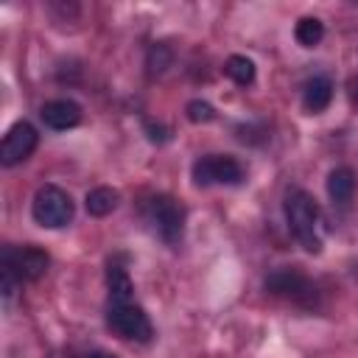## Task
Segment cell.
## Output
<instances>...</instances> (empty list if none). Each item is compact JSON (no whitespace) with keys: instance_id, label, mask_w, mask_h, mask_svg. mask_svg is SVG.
Instances as JSON below:
<instances>
[{"instance_id":"1","label":"cell","mask_w":358,"mask_h":358,"mask_svg":"<svg viewBox=\"0 0 358 358\" xmlns=\"http://www.w3.org/2000/svg\"><path fill=\"white\" fill-rule=\"evenodd\" d=\"M282 210H285V221H288V229H291V235L296 238V243H299L305 252L319 255V252H322V241H319V232H316L319 207H316L313 196L305 193L302 187H288V190H285Z\"/></svg>"},{"instance_id":"2","label":"cell","mask_w":358,"mask_h":358,"mask_svg":"<svg viewBox=\"0 0 358 358\" xmlns=\"http://www.w3.org/2000/svg\"><path fill=\"white\" fill-rule=\"evenodd\" d=\"M73 199L67 190L56 187V185H42L36 193H34V201H31V215L39 227L45 229H59V227H67L73 221Z\"/></svg>"},{"instance_id":"3","label":"cell","mask_w":358,"mask_h":358,"mask_svg":"<svg viewBox=\"0 0 358 358\" xmlns=\"http://www.w3.org/2000/svg\"><path fill=\"white\" fill-rule=\"evenodd\" d=\"M145 218L148 224L157 229V235L165 241V243H179L182 241V229H185V207L173 199V196H154L148 199V207H145Z\"/></svg>"},{"instance_id":"4","label":"cell","mask_w":358,"mask_h":358,"mask_svg":"<svg viewBox=\"0 0 358 358\" xmlns=\"http://www.w3.org/2000/svg\"><path fill=\"white\" fill-rule=\"evenodd\" d=\"M106 324L120 338H131V341H143V344L151 341V336H154L148 313L134 302H109Z\"/></svg>"},{"instance_id":"5","label":"cell","mask_w":358,"mask_h":358,"mask_svg":"<svg viewBox=\"0 0 358 358\" xmlns=\"http://www.w3.org/2000/svg\"><path fill=\"white\" fill-rule=\"evenodd\" d=\"M193 182L199 187L210 185H238L243 179V165L229 154H207L193 162Z\"/></svg>"},{"instance_id":"6","label":"cell","mask_w":358,"mask_h":358,"mask_svg":"<svg viewBox=\"0 0 358 358\" xmlns=\"http://www.w3.org/2000/svg\"><path fill=\"white\" fill-rule=\"evenodd\" d=\"M266 291H271L274 296L294 299L299 305H313V299H316V288L310 285V280L299 268H291V266L274 268L266 277Z\"/></svg>"},{"instance_id":"7","label":"cell","mask_w":358,"mask_h":358,"mask_svg":"<svg viewBox=\"0 0 358 358\" xmlns=\"http://www.w3.org/2000/svg\"><path fill=\"white\" fill-rule=\"evenodd\" d=\"M36 140H39L36 129H34L28 120H17V123L3 134V143H0V162H3L6 168L17 165V162H25V159L34 154Z\"/></svg>"},{"instance_id":"8","label":"cell","mask_w":358,"mask_h":358,"mask_svg":"<svg viewBox=\"0 0 358 358\" xmlns=\"http://www.w3.org/2000/svg\"><path fill=\"white\" fill-rule=\"evenodd\" d=\"M48 263L50 257L39 246H3V266L20 280H39L48 271Z\"/></svg>"},{"instance_id":"9","label":"cell","mask_w":358,"mask_h":358,"mask_svg":"<svg viewBox=\"0 0 358 358\" xmlns=\"http://www.w3.org/2000/svg\"><path fill=\"white\" fill-rule=\"evenodd\" d=\"M39 115H42V120H45L48 129H53V131H67V129L78 126V120H81V106H78L76 101H70V98H56V101H48Z\"/></svg>"},{"instance_id":"10","label":"cell","mask_w":358,"mask_h":358,"mask_svg":"<svg viewBox=\"0 0 358 358\" xmlns=\"http://www.w3.org/2000/svg\"><path fill=\"white\" fill-rule=\"evenodd\" d=\"M333 101V81L327 76H313L308 84H305V92H302V106L305 112L310 115H319L330 106Z\"/></svg>"},{"instance_id":"11","label":"cell","mask_w":358,"mask_h":358,"mask_svg":"<svg viewBox=\"0 0 358 358\" xmlns=\"http://www.w3.org/2000/svg\"><path fill=\"white\" fill-rule=\"evenodd\" d=\"M355 193V173L347 165H338L327 173V196L333 204H350Z\"/></svg>"},{"instance_id":"12","label":"cell","mask_w":358,"mask_h":358,"mask_svg":"<svg viewBox=\"0 0 358 358\" xmlns=\"http://www.w3.org/2000/svg\"><path fill=\"white\" fill-rule=\"evenodd\" d=\"M106 288H109V302H131V296H134L131 277L117 263H109V268H106Z\"/></svg>"},{"instance_id":"13","label":"cell","mask_w":358,"mask_h":358,"mask_svg":"<svg viewBox=\"0 0 358 358\" xmlns=\"http://www.w3.org/2000/svg\"><path fill=\"white\" fill-rule=\"evenodd\" d=\"M117 201H120V193H117L115 187L101 185V187H92V190L87 193L84 207H87V213H90V215L103 218V215H109V213L117 207Z\"/></svg>"},{"instance_id":"14","label":"cell","mask_w":358,"mask_h":358,"mask_svg":"<svg viewBox=\"0 0 358 358\" xmlns=\"http://www.w3.org/2000/svg\"><path fill=\"white\" fill-rule=\"evenodd\" d=\"M224 73L235 81V84H241V87H249L252 81H255V62L252 59H246V56H229L227 62H224Z\"/></svg>"},{"instance_id":"15","label":"cell","mask_w":358,"mask_h":358,"mask_svg":"<svg viewBox=\"0 0 358 358\" xmlns=\"http://www.w3.org/2000/svg\"><path fill=\"white\" fill-rule=\"evenodd\" d=\"M294 36H296V42L302 48H316L322 42V36H324V25L316 17H302L296 22V28H294Z\"/></svg>"},{"instance_id":"16","label":"cell","mask_w":358,"mask_h":358,"mask_svg":"<svg viewBox=\"0 0 358 358\" xmlns=\"http://www.w3.org/2000/svg\"><path fill=\"white\" fill-rule=\"evenodd\" d=\"M171 62H173V50H171L165 42H154V45L148 48V56H145V67H148V73H151V76H159V73H165V70L171 67Z\"/></svg>"},{"instance_id":"17","label":"cell","mask_w":358,"mask_h":358,"mask_svg":"<svg viewBox=\"0 0 358 358\" xmlns=\"http://www.w3.org/2000/svg\"><path fill=\"white\" fill-rule=\"evenodd\" d=\"M185 115H187L190 123H210V120L215 117V109H213L207 101L196 98V101H190V103L185 106Z\"/></svg>"},{"instance_id":"18","label":"cell","mask_w":358,"mask_h":358,"mask_svg":"<svg viewBox=\"0 0 358 358\" xmlns=\"http://www.w3.org/2000/svg\"><path fill=\"white\" fill-rule=\"evenodd\" d=\"M22 280L11 271V268H6V266H0V291H3V296L6 299H11L14 296V291H17V285H20Z\"/></svg>"},{"instance_id":"19","label":"cell","mask_w":358,"mask_h":358,"mask_svg":"<svg viewBox=\"0 0 358 358\" xmlns=\"http://www.w3.org/2000/svg\"><path fill=\"white\" fill-rule=\"evenodd\" d=\"M145 131H148V140H151V143H165V140H168V129H165L162 123L145 120Z\"/></svg>"},{"instance_id":"20","label":"cell","mask_w":358,"mask_h":358,"mask_svg":"<svg viewBox=\"0 0 358 358\" xmlns=\"http://www.w3.org/2000/svg\"><path fill=\"white\" fill-rule=\"evenodd\" d=\"M347 95H350V103L358 106V76H352V78L347 81Z\"/></svg>"},{"instance_id":"21","label":"cell","mask_w":358,"mask_h":358,"mask_svg":"<svg viewBox=\"0 0 358 358\" xmlns=\"http://www.w3.org/2000/svg\"><path fill=\"white\" fill-rule=\"evenodd\" d=\"M87 358H117V355H112V352H101V350H98V352H90Z\"/></svg>"},{"instance_id":"22","label":"cell","mask_w":358,"mask_h":358,"mask_svg":"<svg viewBox=\"0 0 358 358\" xmlns=\"http://www.w3.org/2000/svg\"><path fill=\"white\" fill-rule=\"evenodd\" d=\"M352 274H355V280H358V263H355V268H352Z\"/></svg>"}]
</instances>
